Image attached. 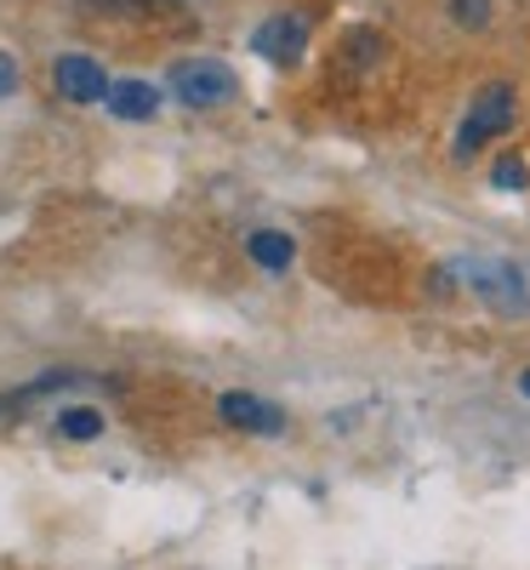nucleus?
I'll list each match as a JSON object with an SVG mask.
<instances>
[{"label":"nucleus","mask_w":530,"mask_h":570,"mask_svg":"<svg viewBox=\"0 0 530 570\" xmlns=\"http://www.w3.org/2000/svg\"><path fill=\"white\" fill-rule=\"evenodd\" d=\"M451 274L468 285L479 303H491V308H502V314H524V308H530V279H524V268H513V263H502V257H457Z\"/></svg>","instance_id":"obj_1"},{"label":"nucleus","mask_w":530,"mask_h":570,"mask_svg":"<svg viewBox=\"0 0 530 570\" xmlns=\"http://www.w3.org/2000/svg\"><path fill=\"white\" fill-rule=\"evenodd\" d=\"M234 91H239V80L223 58H188V63L171 69V98L188 104V109H217Z\"/></svg>","instance_id":"obj_2"},{"label":"nucleus","mask_w":530,"mask_h":570,"mask_svg":"<svg viewBox=\"0 0 530 570\" xmlns=\"http://www.w3.org/2000/svg\"><path fill=\"white\" fill-rule=\"evenodd\" d=\"M508 126H513V86H485V91L473 98L462 131H457V160H473V155L485 149L491 137H502Z\"/></svg>","instance_id":"obj_3"},{"label":"nucleus","mask_w":530,"mask_h":570,"mask_svg":"<svg viewBox=\"0 0 530 570\" xmlns=\"http://www.w3.org/2000/svg\"><path fill=\"white\" fill-rule=\"evenodd\" d=\"M252 52L268 58V63H297L308 52V23L297 12H274L252 29Z\"/></svg>","instance_id":"obj_4"},{"label":"nucleus","mask_w":530,"mask_h":570,"mask_svg":"<svg viewBox=\"0 0 530 570\" xmlns=\"http://www.w3.org/2000/svg\"><path fill=\"white\" fill-rule=\"evenodd\" d=\"M52 80H58V91L69 104H104L109 98V75H104V63L98 58H86V52H63L58 63H52Z\"/></svg>","instance_id":"obj_5"},{"label":"nucleus","mask_w":530,"mask_h":570,"mask_svg":"<svg viewBox=\"0 0 530 570\" xmlns=\"http://www.w3.org/2000/svg\"><path fill=\"white\" fill-rule=\"evenodd\" d=\"M217 411H223L228 428H239V434H268V440L285 434V411L268 405V400H257V394H223Z\"/></svg>","instance_id":"obj_6"},{"label":"nucleus","mask_w":530,"mask_h":570,"mask_svg":"<svg viewBox=\"0 0 530 570\" xmlns=\"http://www.w3.org/2000/svg\"><path fill=\"white\" fill-rule=\"evenodd\" d=\"M104 104H109V115H115V120H155L160 91H155V86H143V80H115Z\"/></svg>","instance_id":"obj_7"},{"label":"nucleus","mask_w":530,"mask_h":570,"mask_svg":"<svg viewBox=\"0 0 530 570\" xmlns=\"http://www.w3.org/2000/svg\"><path fill=\"white\" fill-rule=\"evenodd\" d=\"M246 252H252V263H257V268L279 274V268H292V257H297V240H292V234H279V228H257L252 240H246Z\"/></svg>","instance_id":"obj_8"},{"label":"nucleus","mask_w":530,"mask_h":570,"mask_svg":"<svg viewBox=\"0 0 530 570\" xmlns=\"http://www.w3.org/2000/svg\"><path fill=\"white\" fill-rule=\"evenodd\" d=\"M58 434H63V440H98V434H104V411H91V405L58 411Z\"/></svg>","instance_id":"obj_9"},{"label":"nucleus","mask_w":530,"mask_h":570,"mask_svg":"<svg viewBox=\"0 0 530 570\" xmlns=\"http://www.w3.org/2000/svg\"><path fill=\"white\" fill-rule=\"evenodd\" d=\"M451 23L457 29H485L491 23V0H451Z\"/></svg>","instance_id":"obj_10"},{"label":"nucleus","mask_w":530,"mask_h":570,"mask_svg":"<svg viewBox=\"0 0 530 570\" xmlns=\"http://www.w3.org/2000/svg\"><path fill=\"white\" fill-rule=\"evenodd\" d=\"M491 183H497V188H524V183H530V166H524L519 155H502L497 171H491Z\"/></svg>","instance_id":"obj_11"},{"label":"nucleus","mask_w":530,"mask_h":570,"mask_svg":"<svg viewBox=\"0 0 530 570\" xmlns=\"http://www.w3.org/2000/svg\"><path fill=\"white\" fill-rule=\"evenodd\" d=\"M12 91H18V58L0 52V98H12Z\"/></svg>","instance_id":"obj_12"},{"label":"nucleus","mask_w":530,"mask_h":570,"mask_svg":"<svg viewBox=\"0 0 530 570\" xmlns=\"http://www.w3.org/2000/svg\"><path fill=\"white\" fill-rule=\"evenodd\" d=\"M519 394H524V400H530V371H524V376H519Z\"/></svg>","instance_id":"obj_13"}]
</instances>
